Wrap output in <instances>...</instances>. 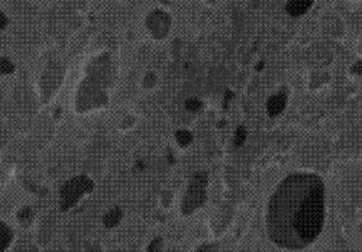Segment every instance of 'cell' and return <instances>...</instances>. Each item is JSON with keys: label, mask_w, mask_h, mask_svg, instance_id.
<instances>
[{"label": "cell", "mask_w": 362, "mask_h": 252, "mask_svg": "<svg viewBox=\"0 0 362 252\" xmlns=\"http://www.w3.org/2000/svg\"><path fill=\"white\" fill-rule=\"evenodd\" d=\"M325 220V185L309 172L286 177L271 196L267 231L273 242L289 250H300L319 236Z\"/></svg>", "instance_id": "6da1fadb"}, {"label": "cell", "mask_w": 362, "mask_h": 252, "mask_svg": "<svg viewBox=\"0 0 362 252\" xmlns=\"http://www.w3.org/2000/svg\"><path fill=\"white\" fill-rule=\"evenodd\" d=\"M313 0H289L287 12L293 16H300L310 9Z\"/></svg>", "instance_id": "7a4b0ae2"}, {"label": "cell", "mask_w": 362, "mask_h": 252, "mask_svg": "<svg viewBox=\"0 0 362 252\" xmlns=\"http://www.w3.org/2000/svg\"><path fill=\"white\" fill-rule=\"evenodd\" d=\"M284 104H286V94L280 93L277 96H273L268 100V113L271 116H276V115H278L284 109Z\"/></svg>", "instance_id": "3957f363"}, {"label": "cell", "mask_w": 362, "mask_h": 252, "mask_svg": "<svg viewBox=\"0 0 362 252\" xmlns=\"http://www.w3.org/2000/svg\"><path fill=\"white\" fill-rule=\"evenodd\" d=\"M187 107L189 109H193V110H197L200 107V103L197 100H189L187 101Z\"/></svg>", "instance_id": "277c9868"}, {"label": "cell", "mask_w": 362, "mask_h": 252, "mask_svg": "<svg viewBox=\"0 0 362 252\" xmlns=\"http://www.w3.org/2000/svg\"><path fill=\"white\" fill-rule=\"evenodd\" d=\"M352 71H354V73H358V74H362V63H357V64L352 67Z\"/></svg>", "instance_id": "5b68a950"}]
</instances>
